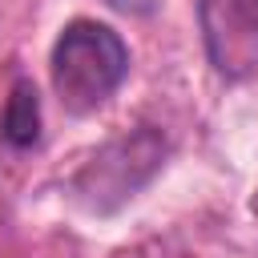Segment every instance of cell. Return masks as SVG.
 Wrapping results in <instances>:
<instances>
[{
  "label": "cell",
  "instance_id": "obj_5",
  "mask_svg": "<svg viewBox=\"0 0 258 258\" xmlns=\"http://www.w3.org/2000/svg\"><path fill=\"white\" fill-rule=\"evenodd\" d=\"M250 210H254V214H258V198H254V202H250Z\"/></svg>",
  "mask_w": 258,
  "mask_h": 258
},
{
  "label": "cell",
  "instance_id": "obj_4",
  "mask_svg": "<svg viewBox=\"0 0 258 258\" xmlns=\"http://www.w3.org/2000/svg\"><path fill=\"white\" fill-rule=\"evenodd\" d=\"M0 137L12 149H28L40 137V101H36V85L32 81H16L8 101H4V117H0Z\"/></svg>",
  "mask_w": 258,
  "mask_h": 258
},
{
  "label": "cell",
  "instance_id": "obj_3",
  "mask_svg": "<svg viewBox=\"0 0 258 258\" xmlns=\"http://www.w3.org/2000/svg\"><path fill=\"white\" fill-rule=\"evenodd\" d=\"M202 32L218 73L242 77L258 64V0H202Z\"/></svg>",
  "mask_w": 258,
  "mask_h": 258
},
{
  "label": "cell",
  "instance_id": "obj_2",
  "mask_svg": "<svg viewBox=\"0 0 258 258\" xmlns=\"http://www.w3.org/2000/svg\"><path fill=\"white\" fill-rule=\"evenodd\" d=\"M161 157H165V137L149 125L133 129V133H125V137H117L93 153V161L73 177V194L89 210L109 214L161 169Z\"/></svg>",
  "mask_w": 258,
  "mask_h": 258
},
{
  "label": "cell",
  "instance_id": "obj_1",
  "mask_svg": "<svg viewBox=\"0 0 258 258\" xmlns=\"http://www.w3.org/2000/svg\"><path fill=\"white\" fill-rule=\"evenodd\" d=\"M129 77L125 40L101 20H73L52 44V89L69 113L101 109Z\"/></svg>",
  "mask_w": 258,
  "mask_h": 258
}]
</instances>
